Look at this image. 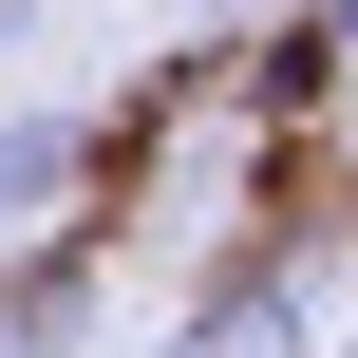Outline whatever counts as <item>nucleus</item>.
<instances>
[{
    "label": "nucleus",
    "instance_id": "f257e3e1",
    "mask_svg": "<svg viewBox=\"0 0 358 358\" xmlns=\"http://www.w3.org/2000/svg\"><path fill=\"white\" fill-rule=\"evenodd\" d=\"M151 358H302V283H283V264H208Z\"/></svg>",
    "mask_w": 358,
    "mask_h": 358
},
{
    "label": "nucleus",
    "instance_id": "f03ea898",
    "mask_svg": "<svg viewBox=\"0 0 358 358\" xmlns=\"http://www.w3.org/2000/svg\"><path fill=\"white\" fill-rule=\"evenodd\" d=\"M57 189H76V113H0V245H19Z\"/></svg>",
    "mask_w": 358,
    "mask_h": 358
},
{
    "label": "nucleus",
    "instance_id": "7ed1b4c3",
    "mask_svg": "<svg viewBox=\"0 0 358 358\" xmlns=\"http://www.w3.org/2000/svg\"><path fill=\"white\" fill-rule=\"evenodd\" d=\"M170 19H208V38H245V19H264V0H170Z\"/></svg>",
    "mask_w": 358,
    "mask_h": 358
},
{
    "label": "nucleus",
    "instance_id": "20e7f679",
    "mask_svg": "<svg viewBox=\"0 0 358 358\" xmlns=\"http://www.w3.org/2000/svg\"><path fill=\"white\" fill-rule=\"evenodd\" d=\"M321 38H340V76H358V0H321Z\"/></svg>",
    "mask_w": 358,
    "mask_h": 358
},
{
    "label": "nucleus",
    "instance_id": "39448f33",
    "mask_svg": "<svg viewBox=\"0 0 358 358\" xmlns=\"http://www.w3.org/2000/svg\"><path fill=\"white\" fill-rule=\"evenodd\" d=\"M340 358H358V340H340Z\"/></svg>",
    "mask_w": 358,
    "mask_h": 358
}]
</instances>
